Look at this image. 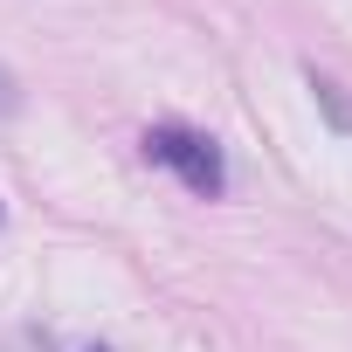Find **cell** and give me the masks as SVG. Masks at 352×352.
I'll use <instances>...</instances> for the list:
<instances>
[{"label": "cell", "instance_id": "obj_3", "mask_svg": "<svg viewBox=\"0 0 352 352\" xmlns=\"http://www.w3.org/2000/svg\"><path fill=\"white\" fill-rule=\"evenodd\" d=\"M0 111H14V76L0 69Z\"/></svg>", "mask_w": 352, "mask_h": 352}, {"label": "cell", "instance_id": "obj_1", "mask_svg": "<svg viewBox=\"0 0 352 352\" xmlns=\"http://www.w3.org/2000/svg\"><path fill=\"white\" fill-rule=\"evenodd\" d=\"M145 159H152V166H166V173H180V187H187V194H201V201H214V194L228 187L221 145H214L208 131H187V124H152V131H145Z\"/></svg>", "mask_w": 352, "mask_h": 352}, {"label": "cell", "instance_id": "obj_4", "mask_svg": "<svg viewBox=\"0 0 352 352\" xmlns=\"http://www.w3.org/2000/svg\"><path fill=\"white\" fill-rule=\"evenodd\" d=\"M90 352H104V345H90Z\"/></svg>", "mask_w": 352, "mask_h": 352}, {"label": "cell", "instance_id": "obj_2", "mask_svg": "<svg viewBox=\"0 0 352 352\" xmlns=\"http://www.w3.org/2000/svg\"><path fill=\"white\" fill-rule=\"evenodd\" d=\"M0 352H49V338H42V331H14V338L0 345Z\"/></svg>", "mask_w": 352, "mask_h": 352}]
</instances>
